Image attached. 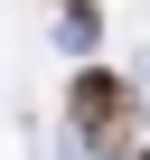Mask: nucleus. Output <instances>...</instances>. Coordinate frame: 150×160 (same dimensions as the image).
I'll return each instance as SVG.
<instances>
[{"mask_svg":"<svg viewBox=\"0 0 150 160\" xmlns=\"http://www.w3.org/2000/svg\"><path fill=\"white\" fill-rule=\"evenodd\" d=\"M131 160H150V141H131Z\"/></svg>","mask_w":150,"mask_h":160,"instance_id":"nucleus-3","label":"nucleus"},{"mask_svg":"<svg viewBox=\"0 0 150 160\" xmlns=\"http://www.w3.org/2000/svg\"><path fill=\"white\" fill-rule=\"evenodd\" d=\"M66 113H75V132H85L94 151H131V132H141V94L122 85L113 66H85L66 85Z\"/></svg>","mask_w":150,"mask_h":160,"instance_id":"nucleus-1","label":"nucleus"},{"mask_svg":"<svg viewBox=\"0 0 150 160\" xmlns=\"http://www.w3.org/2000/svg\"><path fill=\"white\" fill-rule=\"evenodd\" d=\"M56 10H66V28H75V38H94V28H103V0H56Z\"/></svg>","mask_w":150,"mask_h":160,"instance_id":"nucleus-2","label":"nucleus"}]
</instances>
